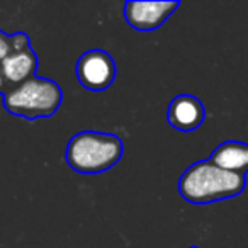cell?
Wrapping results in <instances>:
<instances>
[{
    "label": "cell",
    "instance_id": "cell-2",
    "mask_svg": "<svg viewBox=\"0 0 248 248\" xmlns=\"http://www.w3.org/2000/svg\"><path fill=\"white\" fill-rule=\"evenodd\" d=\"M124 153L119 136L102 131H82L72 136L65 150V160L72 170L85 175L112 169Z\"/></svg>",
    "mask_w": 248,
    "mask_h": 248
},
{
    "label": "cell",
    "instance_id": "cell-9",
    "mask_svg": "<svg viewBox=\"0 0 248 248\" xmlns=\"http://www.w3.org/2000/svg\"><path fill=\"white\" fill-rule=\"evenodd\" d=\"M12 51H14L12 34H5V32L0 31V65H2V62H4Z\"/></svg>",
    "mask_w": 248,
    "mask_h": 248
},
{
    "label": "cell",
    "instance_id": "cell-8",
    "mask_svg": "<svg viewBox=\"0 0 248 248\" xmlns=\"http://www.w3.org/2000/svg\"><path fill=\"white\" fill-rule=\"evenodd\" d=\"M209 160L219 169L245 175L248 172V143L233 140L221 143L214 148Z\"/></svg>",
    "mask_w": 248,
    "mask_h": 248
},
{
    "label": "cell",
    "instance_id": "cell-11",
    "mask_svg": "<svg viewBox=\"0 0 248 248\" xmlns=\"http://www.w3.org/2000/svg\"><path fill=\"white\" fill-rule=\"evenodd\" d=\"M189 248H199V247H196V245H194V247H189Z\"/></svg>",
    "mask_w": 248,
    "mask_h": 248
},
{
    "label": "cell",
    "instance_id": "cell-10",
    "mask_svg": "<svg viewBox=\"0 0 248 248\" xmlns=\"http://www.w3.org/2000/svg\"><path fill=\"white\" fill-rule=\"evenodd\" d=\"M9 90V85H7V80L4 78V75H2V72H0V95L4 97L5 92Z\"/></svg>",
    "mask_w": 248,
    "mask_h": 248
},
{
    "label": "cell",
    "instance_id": "cell-7",
    "mask_svg": "<svg viewBox=\"0 0 248 248\" xmlns=\"http://www.w3.org/2000/svg\"><path fill=\"white\" fill-rule=\"evenodd\" d=\"M36 68H38V56L31 46L14 49L0 65V72L7 80L9 90L36 77Z\"/></svg>",
    "mask_w": 248,
    "mask_h": 248
},
{
    "label": "cell",
    "instance_id": "cell-5",
    "mask_svg": "<svg viewBox=\"0 0 248 248\" xmlns=\"http://www.w3.org/2000/svg\"><path fill=\"white\" fill-rule=\"evenodd\" d=\"M179 2H138L128 0L124 4V19L133 29L141 32L158 29L173 12L179 9Z\"/></svg>",
    "mask_w": 248,
    "mask_h": 248
},
{
    "label": "cell",
    "instance_id": "cell-4",
    "mask_svg": "<svg viewBox=\"0 0 248 248\" xmlns=\"http://www.w3.org/2000/svg\"><path fill=\"white\" fill-rule=\"evenodd\" d=\"M75 77L87 90L100 92L112 85L116 78V63L104 49H89L77 60Z\"/></svg>",
    "mask_w": 248,
    "mask_h": 248
},
{
    "label": "cell",
    "instance_id": "cell-3",
    "mask_svg": "<svg viewBox=\"0 0 248 248\" xmlns=\"http://www.w3.org/2000/svg\"><path fill=\"white\" fill-rule=\"evenodd\" d=\"M2 99L9 114L34 121L53 116L60 109L63 102V90L55 80L36 75L21 85L12 87Z\"/></svg>",
    "mask_w": 248,
    "mask_h": 248
},
{
    "label": "cell",
    "instance_id": "cell-1",
    "mask_svg": "<svg viewBox=\"0 0 248 248\" xmlns=\"http://www.w3.org/2000/svg\"><path fill=\"white\" fill-rule=\"evenodd\" d=\"M245 175L219 169L209 158L199 160L184 170L179 179V194L190 204H211L241 194Z\"/></svg>",
    "mask_w": 248,
    "mask_h": 248
},
{
    "label": "cell",
    "instance_id": "cell-6",
    "mask_svg": "<svg viewBox=\"0 0 248 248\" xmlns=\"http://www.w3.org/2000/svg\"><path fill=\"white\" fill-rule=\"evenodd\" d=\"M206 119V109L196 95L180 93L175 95L167 109V121L179 131H194Z\"/></svg>",
    "mask_w": 248,
    "mask_h": 248
}]
</instances>
